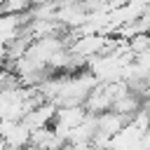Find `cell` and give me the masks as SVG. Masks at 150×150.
Segmentation results:
<instances>
[{"mask_svg":"<svg viewBox=\"0 0 150 150\" xmlns=\"http://www.w3.org/2000/svg\"><path fill=\"white\" fill-rule=\"evenodd\" d=\"M56 110H59V108H56L54 103H47V101H45L42 105H38L33 112H28V115L23 117V124H26L30 131H35V129H45V127L56 117Z\"/></svg>","mask_w":150,"mask_h":150,"instance_id":"6da1fadb","label":"cell"},{"mask_svg":"<svg viewBox=\"0 0 150 150\" xmlns=\"http://www.w3.org/2000/svg\"><path fill=\"white\" fill-rule=\"evenodd\" d=\"M129 124V120L127 117H122L120 112H115V110H108V112H101V115H96V127H98V134H105V136H117L124 127Z\"/></svg>","mask_w":150,"mask_h":150,"instance_id":"7a4b0ae2","label":"cell"},{"mask_svg":"<svg viewBox=\"0 0 150 150\" xmlns=\"http://www.w3.org/2000/svg\"><path fill=\"white\" fill-rule=\"evenodd\" d=\"M87 108L84 105H75V108H59L56 110V117H54V124H59V127H63V129H75V127H80L84 120H87Z\"/></svg>","mask_w":150,"mask_h":150,"instance_id":"3957f363","label":"cell"},{"mask_svg":"<svg viewBox=\"0 0 150 150\" xmlns=\"http://www.w3.org/2000/svg\"><path fill=\"white\" fill-rule=\"evenodd\" d=\"M30 129L23 124V122H16L12 129H9V134L2 138L5 143H7V148H14V150H23V148H30Z\"/></svg>","mask_w":150,"mask_h":150,"instance_id":"277c9868","label":"cell"},{"mask_svg":"<svg viewBox=\"0 0 150 150\" xmlns=\"http://www.w3.org/2000/svg\"><path fill=\"white\" fill-rule=\"evenodd\" d=\"M30 0H5L0 7V14H28L30 12Z\"/></svg>","mask_w":150,"mask_h":150,"instance_id":"5b68a950","label":"cell"},{"mask_svg":"<svg viewBox=\"0 0 150 150\" xmlns=\"http://www.w3.org/2000/svg\"><path fill=\"white\" fill-rule=\"evenodd\" d=\"M129 47H131V52H134L136 56L145 54V52L150 49V33H141V35L129 38Z\"/></svg>","mask_w":150,"mask_h":150,"instance_id":"8992f818","label":"cell"},{"mask_svg":"<svg viewBox=\"0 0 150 150\" xmlns=\"http://www.w3.org/2000/svg\"><path fill=\"white\" fill-rule=\"evenodd\" d=\"M0 70H5V68H2V61H0Z\"/></svg>","mask_w":150,"mask_h":150,"instance_id":"52a82bcc","label":"cell"},{"mask_svg":"<svg viewBox=\"0 0 150 150\" xmlns=\"http://www.w3.org/2000/svg\"><path fill=\"white\" fill-rule=\"evenodd\" d=\"M91 150H98V148H91Z\"/></svg>","mask_w":150,"mask_h":150,"instance_id":"ba28073f","label":"cell"}]
</instances>
